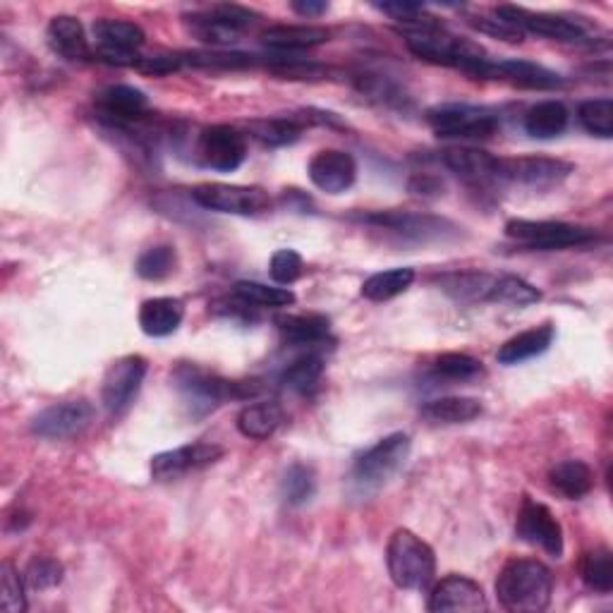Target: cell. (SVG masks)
Listing matches in <instances>:
<instances>
[{
  "label": "cell",
  "instance_id": "obj_1",
  "mask_svg": "<svg viewBox=\"0 0 613 613\" xmlns=\"http://www.w3.org/2000/svg\"><path fill=\"white\" fill-rule=\"evenodd\" d=\"M554 576L537 558H513L496 578V596L511 613H541L551 604Z\"/></svg>",
  "mask_w": 613,
  "mask_h": 613
},
{
  "label": "cell",
  "instance_id": "obj_2",
  "mask_svg": "<svg viewBox=\"0 0 613 613\" xmlns=\"http://www.w3.org/2000/svg\"><path fill=\"white\" fill-rule=\"evenodd\" d=\"M173 384L178 388L193 417H204L228 401L256 396L262 386L256 381H230L197 364H180L173 372Z\"/></svg>",
  "mask_w": 613,
  "mask_h": 613
},
{
  "label": "cell",
  "instance_id": "obj_3",
  "mask_svg": "<svg viewBox=\"0 0 613 613\" xmlns=\"http://www.w3.org/2000/svg\"><path fill=\"white\" fill-rule=\"evenodd\" d=\"M386 566L396 588L427 590L436 576V554L425 539L401 527L388 539Z\"/></svg>",
  "mask_w": 613,
  "mask_h": 613
},
{
  "label": "cell",
  "instance_id": "obj_4",
  "mask_svg": "<svg viewBox=\"0 0 613 613\" xmlns=\"http://www.w3.org/2000/svg\"><path fill=\"white\" fill-rule=\"evenodd\" d=\"M407 48H411L413 56H417L419 61L456 67V70L477 79H480L482 67L489 61L484 48L472 44L468 39L446 34L439 26L407 34Z\"/></svg>",
  "mask_w": 613,
  "mask_h": 613
},
{
  "label": "cell",
  "instance_id": "obj_5",
  "mask_svg": "<svg viewBox=\"0 0 613 613\" xmlns=\"http://www.w3.org/2000/svg\"><path fill=\"white\" fill-rule=\"evenodd\" d=\"M411 436L396 431L364 451L352 468V480L362 489H381L388 484L411 458Z\"/></svg>",
  "mask_w": 613,
  "mask_h": 613
},
{
  "label": "cell",
  "instance_id": "obj_6",
  "mask_svg": "<svg viewBox=\"0 0 613 613\" xmlns=\"http://www.w3.org/2000/svg\"><path fill=\"white\" fill-rule=\"evenodd\" d=\"M494 15L511 22L523 34L529 32L537 36H547L561 41V44H584V41H592L590 24H584L580 18L554 15V12H533L521 6H499Z\"/></svg>",
  "mask_w": 613,
  "mask_h": 613
},
{
  "label": "cell",
  "instance_id": "obj_7",
  "mask_svg": "<svg viewBox=\"0 0 613 613\" xmlns=\"http://www.w3.org/2000/svg\"><path fill=\"white\" fill-rule=\"evenodd\" d=\"M429 128L446 140H489L499 130V118L468 103H441L427 111Z\"/></svg>",
  "mask_w": 613,
  "mask_h": 613
},
{
  "label": "cell",
  "instance_id": "obj_8",
  "mask_svg": "<svg viewBox=\"0 0 613 613\" xmlns=\"http://www.w3.org/2000/svg\"><path fill=\"white\" fill-rule=\"evenodd\" d=\"M506 236L515 242L527 244V248L566 250L594 242L596 230L584 226H570L563 221H527V218H513V221L506 223Z\"/></svg>",
  "mask_w": 613,
  "mask_h": 613
},
{
  "label": "cell",
  "instance_id": "obj_9",
  "mask_svg": "<svg viewBox=\"0 0 613 613\" xmlns=\"http://www.w3.org/2000/svg\"><path fill=\"white\" fill-rule=\"evenodd\" d=\"M193 199L204 209L233 216H259L271 209V195L254 185L204 183L193 189Z\"/></svg>",
  "mask_w": 613,
  "mask_h": 613
},
{
  "label": "cell",
  "instance_id": "obj_10",
  "mask_svg": "<svg viewBox=\"0 0 613 613\" xmlns=\"http://www.w3.org/2000/svg\"><path fill=\"white\" fill-rule=\"evenodd\" d=\"M94 39H97V58L111 65H130L134 67L144 46L146 34L140 24L128 20H97L91 26Z\"/></svg>",
  "mask_w": 613,
  "mask_h": 613
},
{
  "label": "cell",
  "instance_id": "obj_11",
  "mask_svg": "<svg viewBox=\"0 0 613 613\" xmlns=\"http://www.w3.org/2000/svg\"><path fill=\"white\" fill-rule=\"evenodd\" d=\"M146 372L149 362L142 355H125L108 366L101 384V403L108 415H122L130 411L134 398L140 396Z\"/></svg>",
  "mask_w": 613,
  "mask_h": 613
},
{
  "label": "cell",
  "instance_id": "obj_12",
  "mask_svg": "<svg viewBox=\"0 0 613 613\" xmlns=\"http://www.w3.org/2000/svg\"><path fill=\"white\" fill-rule=\"evenodd\" d=\"M515 535L523 541L533 544V547H539L551 558L563 556V547H566L563 527L556 521L551 508L535 499L529 496L523 499V506L517 511V521H515Z\"/></svg>",
  "mask_w": 613,
  "mask_h": 613
},
{
  "label": "cell",
  "instance_id": "obj_13",
  "mask_svg": "<svg viewBox=\"0 0 613 613\" xmlns=\"http://www.w3.org/2000/svg\"><path fill=\"white\" fill-rule=\"evenodd\" d=\"M256 15L252 10L223 3L209 8L207 12H195V15L187 18V24L193 34L207 41V44H233L244 30H250Z\"/></svg>",
  "mask_w": 613,
  "mask_h": 613
},
{
  "label": "cell",
  "instance_id": "obj_14",
  "mask_svg": "<svg viewBox=\"0 0 613 613\" xmlns=\"http://www.w3.org/2000/svg\"><path fill=\"white\" fill-rule=\"evenodd\" d=\"M197 158L211 171L233 173L248 158V140L238 128L211 125L199 134Z\"/></svg>",
  "mask_w": 613,
  "mask_h": 613
},
{
  "label": "cell",
  "instance_id": "obj_15",
  "mask_svg": "<svg viewBox=\"0 0 613 613\" xmlns=\"http://www.w3.org/2000/svg\"><path fill=\"white\" fill-rule=\"evenodd\" d=\"M360 221L381 230H391V233H398L417 242L441 240L448 233H456L458 230L451 221H446V218L413 211H372L360 216Z\"/></svg>",
  "mask_w": 613,
  "mask_h": 613
},
{
  "label": "cell",
  "instance_id": "obj_16",
  "mask_svg": "<svg viewBox=\"0 0 613 613\" xmlns=\"http://www.w3.org/2000/svg\"><path fill=\"white\" fill-rule=\"evenodd\" d=\"M573 163L544 156H517L496 161V180L517 183L527 187H551L573 173Z\"/></svg>",
  "mask_w": 613,
  "mask_h": 613
},
{
  "label": "cell",
  "instance_id": "obj_17",
  "mask_svg": "<svg viewBox=\"0 0 613 613\" xmlns=\"http://www.w3.org/2000/svg\"><path fill=\"white\" fill-rule=\"evenodd\" d=\"M94 419V407L87 401H65L48 405L32 419V431L41 439L67 441L85 431Z\"/></svg>",
  "mask_w": 613,
  "mask_h": 613
},
{
  "label": "cell",
  "instance_id": "obj_18",
  "mask_svg": "<svg viewBox=\"0 0 613 613\" xmlns=\"http://www.w3.org/2000/svg\"><path fill=\"white\" fill-rule=\"evenodd\" d=\"M97 116L106 122V125L118 128V130H130L146 118L149 101L144 91L134 89L130 85H113L106 87L97 94Z\"/></svg>",
  "mask_w": 613,
  "mask_h": 613
},
{
  "label": "cell",
  "instance_id": "obj_19",
  "mask_svg": "<svg viewBox=\"0 0 613 613\" xmlns=\"http://www.w3.org/2000/svg\"><path fill=\"white\" fill-rule=\"evenodd\" d=\"M223 448L216 444H187L173 451H163L152 458V474L158 482L178 480V477L195 472L201 468L214 466L216 460H221Z\"/></svg>",
  "mask_w": 613,
  "mask_h": 613
},
{
  "label": "cell",
  "instance_id": "obj_20",
  "mask_svg": "<svg viewBox=\"0 0 613 613\" xmlns=\"http://www.w3.org/2000/svg\"><path fill=\"white\" fill-rule=\"evenodd\" d=\"M486 594L480 582L466 576L444 578L429 594L427 609L431 613H474L486 611Z\"/></svg>",
  "mask_w": 613,
  "mask_h": 613
},
{
  "label": "cell",
  "instance_id": "obj_21",
  "mask_svg": "<svg viewBox=\"0 0 613 613\" xmlns=\"http://www.w3.org/2000/svg\"><path fill=\"white\" fill-rule=\"evenodd\" d=\"M309 180L326 195H343L355 185L358 163L348 152L340 149H324L309 161Z\"/></svg>",
  "mask_w": 613,
  "mask_h": 613
},
{
  "label": "cell",
  "instance_id": "obj_22",
  "mask_svg": "<svg viewBox=\"0 0 613 613\" xmlns=\"http://www.w3.org/2000/svg\"><path fill=\"white\" fill-rule=\"evenodd\" d=\"M480 79H501L513 87L523 89H558L563 87V77L549 70V67L537 65L533 61H492L489 58L482 67Z\"/></svg>",
  "mask_w": 613,
  "mask_h": 613
},
{
  "label": "cell",
  "instance_id": "obj_23",
  "mask_svg": "<svg viewBox=\"0 0 613 613\" xmlns=\"http://www.w3.org/2000/svg\"><path fill=\"white\" fill-rule=\"evenodd\" d=\"M496 156L482 149L472 146H458L444 152V166L456 173L458 178L472 185H486L496 180Z\"/></svg>",
  "mask_w": 613,
  "mask_h": 613
},
{
  "label": "cell",
  "instance_id": "obj_24",
  "mask_svg": "<svg viewBox=\"0 0 613 613\" xmlns=\"http://www.w3.org/2000/svg\"><path fill=\"white\" fill-rule=\"evenodd\" d=\"M48 46L65 61H87L91 58V46L81 24L73 15H56L48 24Z\"/></svg>",
  "mask_w": 613,
  "mask_h": 613
},
{
  "label": "cell",
  "instance_id": "obj_25",
  "mask_svg": "<svg viewBox=\"0 0 613 613\" xmlns=\"http://www.w3.org/2000/svg\"><path fill=\"white\" fill-rule=\"evenodd\" d=\"M185 305L178 297H152L140 307V326L146 336L166 338L180 329Z\"/></svg>",
  "mask_w": 613,
  "mask_h": 613
},
{
  "label": "cell",
  "instance_id": "obj_26",
  "mask_svg": "<svg viewBox=\"0 0 613 613\" xmlns=\"http://www.w3.org/2000/svg\"><path fill=\"white\" fill-rule=\"evenodd\" d=\"M262 41L278 53H291V51H305L315 48L331 41V32L326 26H311V24H278L269 26L262 34Z\"/></svg>",
  "mask_w": 613,
  "mask_h": 613
},
{
  "label": "cell",
  "instance_id": "obj_27",
  "mask_svg": "<svg viewBox=\"0 0 613 613\" xmlns=\"http://www.w3.org/2000/svg\"><path fill=\"white\" fill-rule=\"evenodd\" d=\"M554 338H556V329H554V324H541V326H535V329H527L523 333H517L513 336L511 340H506L496 352V360L501 364H521L525 360H533L537 355H541V352H547L554 343Z\"/></svg>",
  "mask_w": 613,
  "mask_h": 613
},
{
  "label": "cell",
  "instance_id": "obj_28",
  "mask_svg": "<svg viewBox=\"0 0 613 613\" xmlns=\"http://www.w3.org/2000/svg\"><path fill=\"white\" fill-rule=\"evenodd\" d=\"M276 329L291 346H319L329 338L331 321L315 311L311 315H281L276 317Z\"/></svg>",
  "mask_w": 613,
  "mask_h": 613
},
{
  "label": "cell",
  "instance_id": "obj_29",
  "mask_svg": "<svg viewBox=\"0 0 613 613\" xmlns=\"http://www.w3.org/2000/svg\"><path fill=\"white\" fill-rule=\"evenodd\" d=\"M285 422V413L278 403H252L244 405L238 415V431L248 439H271Z\"/></svg>",
  "mask_w": 613,
  "mask_h": 613
},
{
  "label": "cell",
  "instance_id": "obj_30",
  "mask_svg": "<svg viewBox=\"0 0 613 613\" xmlns=\"http://www.w3.org/2000/svg\"><path fill=\"white\" fill-rule=\"evenodd\" d=\"M419 413L429 425H468L482 415V403L468 396H446L425 403Z\"/></svg>",
  "mask_w": 613,
  "mask_h": 613
},
{
  "label": "cell",
  "instance_id": "obj_31",
  "mask_svg": "<svg viewBox=\"0 0 613 613\" xmlns=\"http://www.w3.org/2000/svg\"><path fill=\"white\" fill-rule=\"evenodd\" d=\"M549 482L570 501L588 496L594 486V472L584 460H561L549 470Z\"/></svg>",
  "mask_w": 613,
  "mask_h": 613
},
{
  "label": "cell",
  "instance_id": "obj_32",
  "mask_svg": "<svg viewBox=\"0 0 613 613\" xmlns=\"http://www.w3.org/2000/svg\"><path fill=\"white\" fill-rule=\"evenodd\" d=\"M568 118L570 113L561 101H539L525 116V132L535 140H554L566 132Z\"/></svg>",
  "mask_w": 613,
  "mask_h": 613
},
{
  "label": "cell",
  "instance_id": "obj_33",
  "mask_svg": "<svg viewBox=\"0 0 613 613\" xmlns=\"http://www.w3.org/2000/svg\"><path fill=\"white\" fill-rule=\"evenodd\" d=\"M413 283H415V269L411 266L379 271V274L370 276L362 283V297L372 299V303H386V299L403 295Z\"/></svg>",
  "mask_w": 613,
  "mask_h": 613
},
{
  "label": "cell",
  "instance_id": "obj_34",
  "mask_svg": "<svg viewBox=\"0 0 613 613\" xmlns=\"http://www.w3.org/2000/svg\"><path fill=\"white\" fill-rule=\"evenodd\" d=\"M250 134L264 146H288L295 144L303 134V122L297 118H271V120H254L250 122Z\"/></svg>",
  "mask_w": 613,
  "mask_h": 613
},
{
  "label": "cell",
  "instance_id": "obj_35",
  "mask_svg": "<svg viewBox=\"0 0 613 613\" xmlns=\"http://www.w3.org/2000/svg\"><path fill=\"white\" fill-rule=\"evenodd\" d=\"M236 297L252 307H291L295 305V293L291 288H281V285H266L256 281H238L233 285Z\"/></svg>",
  "mask_w": 613,
  "mask_h": 613
},
{
  "label": "cell",
  "instance_id": "obj_36",
  "mask_svg": "<svg viewBox=\"0 0 613 613\" xmlns=\"http://www.w3.org/2000/svg\"><path fill=\"white\" fill-rule=\"evenodd\" d=\"M486 299H489V303H496V305L527 307V305L539 303L541 293L535 288L533 283H527L523 278L501 276V278H494L492 288H489Z\"/></svg>",
  "mask_w": 613,
  "mask_h": 613
},
{
  "label": "cell",
  "instance_id": "obj_37",
  "mask_svg": "<svg viewBox=\"0 0 613 613\" xmlns=\"http://www.w3.org/2000/svg\"><path fill=\"white\" fill-rule=\"evenodd\" d=\"M580 578L590 590L609 594L613 590V556L606 547L588 551L580 561Z\"/></svg>",
  "mask_w": 613,
  "mask_h": 613
},
{
  "label": "cell",
  "instance_id": "obj_38",
  "mask_svg": "<svg viewBox=\"0 0 613 613\" xmlns=\"http://www.w3.org/2000/svg\"><path fill=\"white\" fill-rule=\"evenodd\" d=\"M317 494V474L311 468L303 466V462H295L288 472L283 474L281 482V496L288 506H305Z\"/></svg>",
  "mask_w": 613,
  "mask_h": 613
},
{
  "label": "cell",
  "instance_id": "obj_39",
  "mask_svg": "<svg viewBox=\"0 0 613 613\" xmlns=\"http://www.w3.org/2000/svg\"><path fill=\"white\" fill-rule=\"evenodd\" d=\"M185 65L211 67V70H244L264 63V58L250 56V53H221V51H189L180 53Z\"/></svg>",
  "mask_w": 613,
  "mask_h": 613
},
{
  "label": "cell",
  "instance_id": "obj_40",
  "mask_svg": "<svg viewBox=\"0 0 613 613\" xmlns=\"http://www.w3.org/2000/svg\"><path fill=\"white\" fill-rule=\"evenodd\" d=\"M178 269V252L171 244H156L138 259V274L144 281H166Z\"/></svg>",
  "mask_w": 613,
  "mask_h": 613
},
{
  "label": "cell",
  "instance_id": "obj_41",
  "mask_svg": "<svg viewBox=\"0 0 613 613\" xmlns=\"http://www.w3.org/2000/svg\"><path fill=\"white\" fill-rule=\"evenodd\" d=\"M324 374V360L317 355V352H309V355L297 358L295 362H291L288 370L283 372L281 381L285 388L297 391V393H307L309 388L317 386V381Z\"/></svg>",
  "mask_w": 613,
  "mask_h": 613
},
{
  "label": "cell",
  "instance_id": "obj_42",
  "mask_svg": "<svg viewBox=\"0 0 613 613\" xmlns=\"http://www.w3.org/2000/svg\"><path fill=\"white\" fill-rule=\"evenodd\" d=\"M578 118L582 128L594 138L611 140L613 138V101L611 99H590L580 103Z\"/></svg>",
  "mask_w": 613,
  "mask_h": 613
},
{
  "label": "cell",
  "instance_id": "obj_43",
  "mask_svg": "<svg viewBox=\"0 0 613 613\" xmlns=\"http://www.w3.org/2000/svg\"><path fill=\"white\" fill-rule=\"evenodd\" d=\"M482 372V362L474 360L472 355H466V352H444L434 362V376L446 381H472Z\"/></svg>",
  "mask_w": 613,
  "mask_h": 613
},
{
  "label": "cell",
  "instance_id": "obj_44",
  "mask_svg": "<svg viewBox=\"0 0 613 613\" xmlns=\"http://www.w3.org/2000/svg\"><path fill=\"white\" fill-rule=\"evenodd\" d=\"M24 576L20 570L6 561L0 566V604L6 613H24L26 611V594H24Z\"/></svg>",
  "mask_w": 613,
  "mask_h": 613
},
{
  "label": "cell",
  "instance_id": "obj_45",
  "mask_svg": "<svg viewBox=\"0 0 613 613\" xmlns=\"http://www.w3.org/2000/svg\"><path fill=\"white\" fill-rule=\"evenodd\" d=\"M24 580L36 592L53 590V588H58V584L63 582V566L56 561V558L36 556L34 561L26 566Z\"/></svg>",
  "mask_w": 613,
  "mask_h": 613
},
{
  "label": "cell",
  "instance_id": "obj_46",
  "mask_svg": "<svg viewBox=\"0 0 613 613\" xmlns=\"http://www.w3.org/2000/svg\"><path fill=\"white\" fill-rule=\"evenodd\" d=\"M494 278L486 276V274H456V276H448L444 281L446 291L451 293L458 299H486L489 288H492Z\"/></svg>",
  "mask_w": 613,
  "mask_h": 613
},
{
  "label": "cell",
  "instance_id": "obj_47",
  "mask_svg": "<svg viewBox=\"0 0 613 613\" xmlns=\"http://www.w3.org/2000/svg\"><path fill=\"white\" fill-rule=\"evenodd\" d=\"M271 278L278 285H291L305 274V262L295 250H278L271 256Z\"/></svg>",
  "mask_w": 613,
  "mask_h": 613
},
{
  "label": "cell",
  "instance_id": "obj_48",
  "mask_svg": "<svg viewBox=\"0 0 613 613\" xmlns=\"http://www.w3.org/2000/svg\"><path fill=\"white\" fill-rule=\"evenodd\" d=\"M470 24L474 26L477 32L489 34L494 39H503V41H508V44H521V41L525 39V34L517 30V26H513L511 22L501 20L496 15L494 18H472Z\"/></svg>",
  "mask_w": 613,
  "mask_h": 613
},
{
  "label": "cell",
  "instance_id": "obj_49",
  "mask_svg": "<svg viewBox=\"0 0 613 613\" xmlns=\"http://www.w3.org/2000/svg\"><path fill=\"white\" fill-rule=\"evenodd\" d=\"M185 63L180 53H173V56H146L140 58L138 65H134V70H140L144 75H154V77H163V75H171L175 70H180Z\"/></svg>",
  "mask_w": 613,
  "mask_h": 613
},
{
  "label": "cell",
  "instance_id": "obj_50",
  "mask_svg": "<svg viewBox=\"0 0 613 613\" xmlns=\"http://www.w3.org/2000/svg\"><path fill=\"white\" fill-rule=\"evenodd\" d=\"M291 8L299 18H319L329 10V3H324V0H295Z\"/></svg>",
  "mask_w": 613,
  "mask_h": 613
},
{
  "label": "cell",
  "instance_id": "obj_51",
  "mask_svg": "<svg viewBox=\"0 0 613 613\" xmlns=\"http://www.w3.org/2000/svg\"><path fill=\"white\" fill-rule=\"evenodd\" d=\"M411 189H413L415 195H427V193L439 195L441 193V183L429 178V175H417V178H413V183H411Z\"/></svg>",
  "mask_w": 613,
  "mask_h": 613
}]
</instances>
